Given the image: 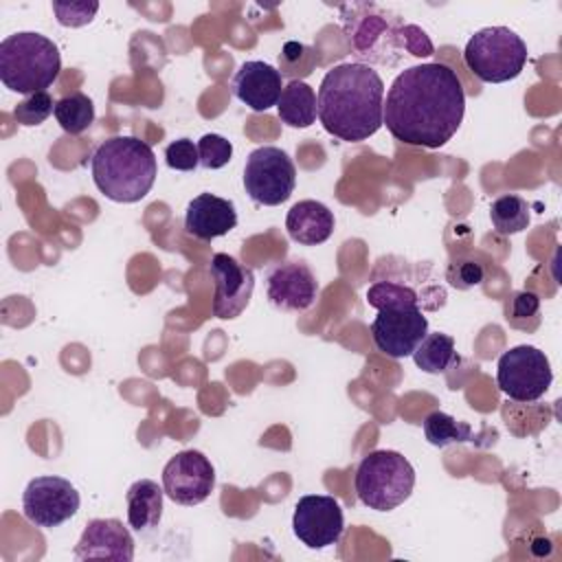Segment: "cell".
<instances>
[{
	"label": "cell",
	"instance_id": "obj_1",
	"mask_svg": "<svg viewBox=\"0 0 562 562\" xmlns=\"http://www.w3.org/2000/svg\"><path fill=\"white\" fill-rule=\"evenodd\" d=\"M465 90L457 72L439 61L402 70L384 101V125L406 145L437 149L461 127Z\"/></svg>",
	"mask_w": 562,
	"mask_h": 562
},
{
	"label": "cell",
	"instance_id": "obj_2",
	"mask_svg": "<svg viewBox=\"0 0 562 562\" xmlns=\"http://www.w3.org/2000/svg\"><path fill=\"white\" fill-rule=\"evenodd\" d=\"M384 81L369 64L347 61L329 68L316 97V116L325 132L360 143L384 125Z\"/></svg>",
	"mask_w": 562,
	"mask_h": 562
},
{
	"label": "cell",
	"instance_id": "obj_3",
	"mask_svg": "<svg viewBox=\"0 0 562 562\" xmlns=\"http://www.w3.org/2000/svg\"><path fill=\"white\" fill-rule=\"evenodd\" d=\"M97 189L112 202L132 204L143 200L158 176L154 149L136 136L103 140L90 160Z\"/></svg>",
	"mask_w": 562,
	"mask_h": 562
},
{
	"label": "cell",
	"instance_id": "obj_4",
	"mask_svg": "<svg viewBox=\"0 0 562 562\" xmlns=\"http://www.w3.org/2000/svg\"><path fill=\"white\" fill-rule=\"evenodd\" d=\"M367 13H358L356 7H345L351 15H342L345 33L353 53L369 64L395 66L402 55L428 57L432 55V42L428 35L415 26L404 24L397 18H386L382 9L373 4H362Z\"/></svg>",
	"mask_w": 562,
	"mask_h": 562
},
{
	"label": "cell",
	"instance_id": "obj_5",
	"mask_svg": "<svg viewBox=\"0 0 562 562\" xmlns=\"http://www.w3.org/2000/svg\"><path fill=\"white\" fill-rule=\"evenodd\" d=\"M61 72L59 48L42 33L20 31L0 42V81L20 94L50 88Z\"/></svg>",
	"mask_w": 562,
	"mask_h": 562
},
{
	"label": "cell",
	"instance_id": "obj_6",
	"mask_svg": "<svg viewBox=\"0 0 562 562\" xmlns=\"http://www.w3.org/2000/svg\"><path fill=\"white\" fill-rule=\"evenodd\" d=\"M353 485L362 505L375 512H391L411 496L415 470L397 450H373L358 463Z\"/></svg>",
	"mask_w": 562,
	"mask_h": 562
},
{
	"label": "cell",
	"instance_id": "obj_7",
	"mask_svg": "<svg viewBox=\"0 0 562 562\" xmlns=\"http://www.w3.org/2000/svg\"><path fill=\"white\" fill-rule=\"evenodd\" d=\"M463 61L485 83L512 81L527 64V44L509 26H485L468 40Z\"/></svg>",
	"mask_w": 562,
	"mask_h": 562
},
{
	"label": "cell",
	"instance_id": "obj_8",
	"mask_svg": "<svg viewBox=\"0 0 562 562\" xmlns=\"http://www.w3.org/2000/svg\"><path fill=\"white\" fill-rule=\"evenodd\" d=\"M294 187L296 167L283 149L263 145L248 154L244 167V189L252 202L279 206L292 195Z\"/></svg>",
	"mask_w": 562,
	"mask_h": 562
},
{
	"label": "cell",
	"instance_id": "obj_9",
	"mask_svg": "<svg viewBox=\"0 0 562 562\" xmlns=\"http://www.w3.org/2000/svg\"><path fill=\"white\" fill-rule=\"evenodd\" d=\"M553 380L551 362L533 345H518L507 349L498 358L496 382L498 389L514 402H536L540 400Z\"/></svg>",
	"mask_w": 562,
	"mask_h": 562
},
{
	"label": "cell",
	"instance_id": "obj_10",
	"mask_svg": "<svg viewBox=\"0 0 562 562\" xmlns=\"http://www.w3.org/2000/svg\"><path fill=\"white\" fill-rule=\"evenodd\" d=\"M79 492L64 476H35L22 494V514L42 529H53L72 518L79 509Z\"/></svg>",
	"mask_w": 562,
	"mask_h": 562
},
{
	"label": "cell",
	"instance_id": "obj_11",
	"mask_svg": "<svg viewBox=\"0 0 562 562\" xmlns=\"http://www.w3.org/2000/svg\"><path fill=\"white\" fill-rule=\"evenodd\" d=\"M292 531L307 549H325L336 544L345 531L340 503L327 494L301 496L294 505Z\"/></svg>",
	"mask_w": 562,
	"mask_h": 562
},
{
	"label": "cell",
	"instance_id": "obj_12",
	"mask_svg": "<svg viewBox=\"0 0 562 562\" xmlns=\"http://www.w3.org/2000/svg\"><path fill=\"white\" fill-rule=\"evenodd\" d=\"M215 487V468L200 450H182L162 468V490L178 505H200Z\"/></svg>",
	"mask_w": 562,
	"mask_h": 562
},
{
	"label": "cell",
	"instance_id": "obj_13",
	"mask_svg": "<svg viewBox=\"0 0 562 562\" xmlns=\"http://www.w3.org/2000/svg\"><path fill=\"white\" fill-rule=\"evenodd\" d=\"M266 296L283 312H305L318 296V281L303 259L277 261L266 272Z\"/></svg>",
	"mask_w": 562,
	"mask_h": 562
},
{
	"label": "cell",
	"instance_id": "obj_14",
	"mask_svg": "<svg viewBox=\"0 0 562 562\" xmlns=\"http://www.w3.org/2000/svg\"><path fill=\"white\" fill-rule=\"evenodd\" d=\"M428 334V318L419 307L380 310L371 323V338L378 351L389 358H408Z\"/></svg>",
	"mask_w": 562,
	"mask_h": 562
},
{
	"label": "cell",
	"instance_id": "obj_15",
	"mask_svg": "<svg viewBox=\"0 0 562 562\" xmlns=\"http://www.w3.org/2000/svg\"><path fill=\"white\" fill-rule=\"evenodd\" d=\"M209 274L215 285L213 316L224 321L237 318L248 307L255 290L252 270L226 252H215L211 257Z\"/></svg>",
	"mask_w": 562,
	"mask_h": 562
},
{
	"label": "cell",
	"instance_id": "obj_16",
	"mask_svg": "<svg viewBox=\"0 0 562 562\" xmlns=\"http://www.w3.org/2000/svg\"><path fill=\"white\" fill-rule=\"evenodd\" d=\"M75 560L105 558L116 562L134 560V538L130 529L116 518H94L86 525L72 551Z\"/></svg>",
	"mask_w": 562,
	"mask_h": 562
},
{
	"label": "cell",
	"instance_id": "obj_17",
	"mask_svg": "<svg viewBox=\"0 0 562 562\" xmlns=\"http://www.w3.org/2000/svg\"><path fill=\"white\" fill-rule=\"evenodd\" d=\"M281 79L283 75L274 66L259 59H248L237 68L231 90L252 112H266L279 103L283 90Z\"/></svg>",
	"mask_w": 562,
	"mask_h": 562
},
{
	"label": "cell",
	"instance_id": "obj_18",
	"mask_svg": "<svg viewBox=\"0 0 562 562\" xmlns=\"http://www.w3.org/2000/svg\"><path fill=\"white\" fill-rule=\"evenodd\" d=\"M237 226L235 204L213 193H200L187 204L184 228L195 239L211 241L231 233Z\"/></svg>",
	"mask_w": 562,
	"mask_h": 562
},
{
	"label": "cell",
	"instance_id": "obj_19",
	"mask_svg": "<svg viewBox=\"0 0 562 562\" xmlns=\"http://www.w3.org/2000/svg\"><path fill=\"white\" fill-rule=\"evenodd\" d=\"M285 228L294 241L318 246L334 233V213L318 200H301L288 211Z\"/></svg>",
	"mask_w": 562,
	"mask_h": 562
},
{
	"label": "cell",
	"instance_id": "obj_20",
	"mask_svg": "<svg viewBox=\"0 0 562 562\" xmlns=\"http://www.w3.org/2000/svg\"><path fill=\"white\" fill-rule=\"evenodd\" d=\"M162 496H165V490L158 487L156 481L151 479L134 481L125 492L130 527L136 531L156 527L162 516Z\"/></svg>",
	"mask_w": 562,
	"mask_h": 562
},
{
	"label": "cell",
	"instance_id": "obj_21",
	"mask_svg": "<svg viewBox=\"0 0 562 562\" xmlns=\"http://www.w3.org/2000/svg\"><path fill=\"white\" fill-rule=\"evenodd\" d=\"M279 119L290 127H310L316 121V92L310 83L292 79L277 103Z\"/></svg>",
	"mask_w": 562,
	"mask_h": 562
},
{
	"label": "cell",
	"instance_id": "obj_22",
	"mask_svg": "<svg viewBox=\"0 0 562 562\" xmlns=\"http://www.w3.org/2000/svg\"><path fill=\"white\" fill-rule=\"evenodd\" d=\"M415 364L426 373H443L450 367L459 364V356L454 349V338L443 331L426 334L424 340L413 351Z\"/></svg>",
	"mask_w": 562,
	"mask_h": 562
},
{
	"label": "cell",
	"instance_id": "obj_23",
	"mask_svg": "<svg viewBox=\"0 0 562 562\" xmlns=\"http://www.w3.org/2000/svg\"><path fill=\"white\" fill-rule=\"evenodd\" d=\"M367 303L371 307H375L378 312L380 310H400V307H419V310L424 307V301L417 294V290H413L404 281H393V279L375 281L373 285H369Z\"/></svg>",
	"mask_w": 562,
	"mask_h": 562
},
{
	"label": "cell",
	"instance_id": "obj_24",
	"mask_svg": "<svg viewBox=\"0 0 562 562\" xmlns=\"http://www.w3.org/2000/svg\"><path fill=\"white\" fill-rule=\"evenodd\" d=\"M55 119L66 134H81L94 121V103L83 92H72L68 97L57 99Z\"/></svg>",
	"mask_w": 562,
	"mask_h": 562
},
{
	"label": "cell",
	"instance_id": "obj_25",
	"mask_svg": "<svg viewBox=\"0 0 562 562\" xmlns=\"http://www.w3.org/2000/svg\"><path fill=\"white\" fill-rule=\"evenodd\" d=\"M490 220L498 235H514L529 226V204L525 198L507 193L492 202Z\"/></svg>",
	"mask_w": 562,
	"mask_h": 562
},
{
	"label": "cell",
	"instance_id": "obj_26",
	"mask_svg": "<svg viewBox=\"0 0 562 562\" xmlns=\"http://www.w3.org/2000/svg\"><path fill=\"white\" fill-rule=\"evenodd\" d=\"M424 435L428 443L443 448L450 443H463V441H474L472 426L465 422H457L452 415L443 411H432L424 419Z\"/></svg>",
	"mask_w": 562,
	"mask_h": 562
},
{
	"label": "cell",
	"instance_id": "obj_27",
	"mask_svg": "<svg viewBox=\"0 0 562 562\" xmlns=\"http://www.w3.org/2000/svg\"><path fill=\"white\" fill-rule=\"evenodd\" d=\"M55 103L53 97L44 90V92H35V94H29L24 97L15 110H13V119L20 123V125H26V127H33V125H42L53 112H55Z\"/></svg>",
	"mask_w": 562,
	"mask_h": 562
},
{
	"label": "cell",
	"instance_id": "obj_28",
	"mask_svg": "<svg viewBox=\"0 0 562 562\" xmlns=\"http://www.w3.org/2000/svg\"><path fill=\"white\" fill-rule=\"evenodd\" d=\"M198 154H200V165L204 169H222L233 158V143L222 134L211 132L198 140Z\"/></svg>",
	"mask_w": 562,
	"mask_h": 562
},
{
	"label": "cell",
	"instance_id": "obj_29",
	"mask_svg": "<svg viewBox=\"0 0 562 562\" xmlns=\"http://www.w3.org/2000/svg\"><path fill=\"white\" fill-rule=\"evenodd\" d=\"M53 11H55L57 22L61 26L77 29V26H86L94 20V15L99 11V2H61V0H55Z\"/></svg>",
	"mask_w": 562,
	"mask_h": 562
},
{
	"label": "cell",
	"instance_id": "obj_30",
	"mask_svg": "<svg viewBox=\"0 0 562 562\" xmlns=\"http://www.w3.org/2000/svg\"><path fill=\"white\" fill-rule=\"evenodd\" d=\"M165 162L176 171H193L200 165L198 145L191 138H176L165 147Z\"/></svg>",
	"mask_w": 562,
	"mask_h": 562
},
{
	"label": "cell",
	"instance_id": "obj_31",
	"mask_svg": "<svg viewBox=\"0 0 562 562\" xmlns=\"http://www.w3.org/2000/svg\"><path fill=\"white\" fill-rule=\"evenodd\" d=\"M448 281L459 290H468L483 281V268L476 261H461L457 266H450Z\"/></svg>",
	"mask_w": 562,
	"mask_h": 562
},
{
	"label": "cell",
	"instance_id": "obj_32",
	"mask_svg": "<svg viewBox=\"0 0 562 562\" xmlns=\"http://www.w3.org/2000/svg\"><path fill=\"white\" fill-rule=\"evenodd\" d=\"M540 307V299L533 292H516L512 299V314L514 318L533 316Z\"/></svg>",
	"mask_w": 562,
	"mask_h": 562
}]
</instances>
